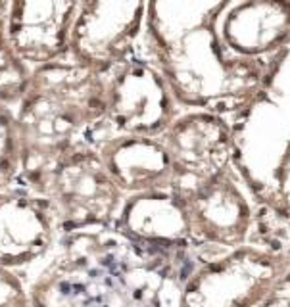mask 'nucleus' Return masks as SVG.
Returning <instances> with one entry per match:
<instances>
[]
</instances>
